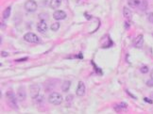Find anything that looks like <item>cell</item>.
<instances>
[{"label":"cell","instance_id":"cell-21","mask_svg":"<svg viewBox=\"0 0 153 114\" xmlns=\"http://www.w3.org/2000/svg\"><path fill=\"white\" fill-rule=\"evenodd\" d=\"M147 85H148V87H153V79L152 78L147 81Z\"/></svg>","mask_w":153,"mask_h":114},{"label":"cell","instance_id":"cell-7","mask_svg":"<svg viewBox=\"0 0 153 114\" xmlns=\"http://www.w3.org/2000/svg\"><path fill=\"white\" fill-rule=\"evenodd\" d=\"M85 91H86L85 84H84L82 81H79V82H78V88H77V91H76L77 95L83 96L84 94H85Z\"/></svg>","mask_w":153,"mask_h":114},{"label":"cell","instance_id":"cell-14","mask_svg":"<svg viewBox=\"0 0 153 114\" xmlns=\"http://www.w3.org/2000/svg\"><path fill=\"white\" fill-rule=\"evenodd\" d=\"M123 14H124L126 19H131V16H132V13H131L130 10V9H128L127 7H125V8L123 9Z\"/></svg>","mask_w":153,"mask_h":114},{"label":"cell","instance_id":"cell-15","mask_svg":"<svg viewBox=\"0 0 153 114\" xmlns=\"http://www.w3.org/2000/svg\"><path fill=\"white\" fill-rule=\"evenodd\" d=\"M62 4V0H51L50 1V7L52 9H58Z\"/></svg>","mask_w":153,"mask_h":114},{"label":"cell","instance_id":"cell-22","mask_svg":"<svg viewBox=\"0 0 153 114\" xmlns=\"http://www.w3.org/2000/svg\"><path fill=\"white\" fill-rule=\"evenodd\" d=\"M144 101H145V102H148V103H149V104H152L153 103L152 100H150L149 98H144Z\"/></svg>","mask_w":153,"mask_h":114},{"label":"cell","instance_id":"cell-13","mask_svg":"<svg viewBox=\"0 0 153 114\" xmlns=\"http://www.w3.org/2000/svg\"><path fill=\"white\" fill-rule=\"evenodd\" d=\"M70 86H71V82L68 80H65L64 82L62 83V90L63 92H67L69 91V89H70Z\"/></svg>","mask_w":153,"mask_h":114},{"label":"cell","instance_id":"cell-8","mask_svg":"<svg viewBox=\"0 0 153 114\" xmlns=\"http://www.w3.org/2000/svg\"><path fill=\"white\" fill-rule=\"evenodd\" d=\"M53 18L57 21L63 20V19L66 18V13H65V11H63V10H56V11L53 13Z\"/></svg>","mask_w":153,"mask_h":114},{"label":"cell","instance_id":"cell-6","mask_svg":"<svg viewBox=\"0 0 153 114\" xmlns=\"http://www.w3.org/2000/svg\"><path fill=\"white\" fill-rule=\"evenodd\" d=\"M16 96H17V99L21 102L24 101V100H26V92L25 87H23V86H20V87H19L18 90H17V94H16Z\"/></svg>","mask_w":153,"mask_h":114},{"label":"cell","instance_id":"cell-25","mask_svg":"<svg viewBox=\"0 0 153 114\" xmlns=\"http://www.w3.org/2000/svg\"><path fill=\"white\" fill-rule=\"evenodd\" d=\"M125 26H126V28H129L130 25H129V23H128V22H126V23H125Z\"/></svg>","mask_w":153,"mask_h":114},{"label":"cell","instance_id":"cell-18","mask_svg":"<svg viewBox=\"0 0 153 114\" xmlns=\"http://www.w3.org/2000/svg\"><path fill=\"white\" fill-rule=\"evenodd\" d=\"M140 71L142 74H147V73H148V71H149L148 66H147V65H143V66L140 68Z\"/></svg>","mask_w":153,"mask_h":114},{"label":"cell","instance_id":"cell-11","mask_svg":"<svg viewBox=\"0 0 153 114\" xmlns=\"http://www.w3.org/2000/svg\"><path fill=\"white\" fill-rule=\"evenodd\" d=\"M128 109V105L126 103H120L118 104V105H116V106H114V110L116 112H121L122 110H126V109Z\"/></svg>","mask_w":153,"mask_h":114},{"label":"cell","instance_id":"cell-23","mask_svg":"<svg viewBox=\"0 0 153 114\" xmlns=\"http://www.w3.org/2000/svg\"><path fill=\"white\" fill-rule=\"evenodd\" d=\"M8 53H7V52H5V51H2L1 52V56H2V57H8Z\"/></svg>","mask_w":153,"mask_h":114},{"label":"cell","instance_id":"cell-9","mask_svg":"<svg viewBox=\"0 0 153 114\" xmlns=\"http://www.w3.org/2000/svg\"><path fill=\"white\" fill-rule=\"evenodd\" d=\"M37 30L39 31L40 33H44L47 30V25L45 23V21H40L38 25H37Z\"/></svg>","mask_w":153,"mask_h":114},{"label":"cell","instance_id":"cell-16","mask_svg":"<svg viewBox=\"0 0 153 114\" xmlns=\"http://www.w3.org/2000/svg\"><path fill=\"white\" fill-rule=\"evenodd\" d=\"M10 11H11V8L10 7H8V8H6L5 10L3 11V18L4 19H8L10 15Z\"/></svg>","mask_w":153,"mask_h":114},{"label":"cell","instance_id":"cell-27","mask_svg":"<svg viewBox=\"0 0 153 114\" xmlns=\"http://www.w3.org/2000/svg\"><path fill=\"white\" fill-rule=\"evenodd\" d=\"M150 76H151V78L153 79V70L151 71V74H150Z\"/></svg>","mask_w":153,"mask_h":114},{"label":"cell","instance_id":"cell-26","mask_svg":"<svg viewBox=\"0 0 153 114\" xmlns=\"http://www.w3.org/2000/svg\"><path fill=\"white\" fill-rule=\"evenodd\" d=\"M150 99H151V100H152V102H153V92L150 94Z\"/></svg>","mask_w":153,"mask_h":114},{"label":"cell","instance_id":"cell-20","mask_svg":"<svg viewBox=\"0 0 153 114\" xmlns=\"http://www.w3.org/2000/svg\"><path fill=\"white\" fill-rule=\"evenodd\" d=\"M73 98H74V97H73V95L72 94H70V95H67V97H66V102H67V103H69V102H72L73 101Z\"/></svg>","mask_w":153,"mask_h":114},{"label":"cell","instance_id":"cell-10","mask_svg":"<svg viewBox=\"0 0 153 114\" xmlns=\"http://www.w3.org/2000/svg\"><path fill=\"white\" fill-rule=\"evenodd\" d=\"M143 44H144V36L142 34L140 35H138L136 37V39L134 41V46L136 48H142L143 47Z\"/></svg>","mask_w":153,"mask_h":114},{"label":"cell","instance_id":"cell-24","mask_svg":"<svg viewBox=\"0 0 153 114\" xmlns=\"http://www.w3.org/2000/svg\"><path fill=\"white\" fill-rule=\"evenodd\" d=\"M28 60V58H22V59H20V60H17L16 61L17 62H21V61H25V60Z\"/></svg>","mask_w":153,"mask_h":114},{"label":"cell","instance_id":"cell-2","mask_svg":"<svg viewBox=\"0 0 153 114\" xmlns=\"http://www.w3.org/2000/svg\"><path fill=\"white\" fill-rule=\"evenodd\" d=\"M48 101H49V103H51L52 105H56V106H58V105H61L62 102V96L61 93L59 92H52L51 94L49 95V97H48Z\"/></svg>","mask_w":153,"mask_h":114},{"label":"cell","instance_id":"cell-5","mask_svg":"<svg viewBox=\"0 0 153 114\" xmlns=\"http://www.w3.org/2000/svg\"><path fill=\"white\" fill-rule=\"evenodd\" d=\"M40 86L38 84H33L29 87V91H30V96L32 99H36L38 96H39L40 93Z\"/></svg>","mask_w":153,"mask_h":114},{"label":"cell","instance_id":"cell-3","mask_svg":"<svg viewBox=\"0 0 153 114\" xmlns=\"http://www.w3.org/2000/svg\"><path fill=\"white\" fill-rule=\"evenodd\" d=\"M24 40L28 42H31V44H38L40 42V38L37 36L35 33L32 32H28L24 35Z\"/></svg>","mask_w":153,"mask_h":114},{"label":"cell","instance_id":"cell-1","mask_svg":"<svg viewBox=\"0 0 153 114\" xmlns=\"http://www.w3.org/2000/svg\"><path fill=\"white\" fill-rule=\"evenodd\" d=\"M6 98H7V101H8L9 105L12 109H18V106H17V96H15L14 92L11 90H9L6 92Z\"/></svg>","mask_w":153,"mask_h":114},{"label":"cell","instance_id":"cell-4","mask_svg":"<svg viewBox=\"0 0 153 114\" xmlns=\"http://www.w3.org/2000/svg\"><path fill=\"white\" fill-rule=\"evenodd\" d=\"M38 6H37V3L34 1V0H28L26 3H25V10L29 12H34L36 11Z\"/></svg>","mask_w":153,"mask_h":114},{"label":"cell","instance_id":"cell-12","mask_svg":"<svg viewBox=\"0 0 153 114\" xmlns=\"http://www.w3.org/2000/svg\"><path fill=\"white\" fill-rule=\"evenodd\" d=\"M141 3H142V0H129L128 1V4L130 8H138L141 6Z\"/></svg>","mask_w":153,"mask_h":114},{"label":"cell","instance_id":"cell-19","mask_svg":"<svg viewBox=\"0 0 153 114\" xmlns=\"http://www.w3.org/2000/svg\"><path fill=\"white\" fill-rule=\"evenodd\" d=\"M148 20L150 22L151 24H153V12H150V13H148Z\"/></svg>","mask_w":153,"mask_h":114},{"label":"cell","instance_id":"cell-17","mask_svg":"<svg viewBox=\"0 0 153 114\" xmlns=\"http://www.w3.org/2000/svg\"><path fill=\"white\" fill-rule=\"evenodd\" d=\"M50 28H51L52 31H58L59 28H60V23H58V22H55L51 25L50 26Z\"/></svg>","mask_w":153,"mask_h":114}]
</instances>
